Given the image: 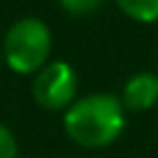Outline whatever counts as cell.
Masks as SVG:
<instances>
[{
	"instance_id": "52a82bcc",
	"label": "cell",
	"mask_w": 158,
	"mask_h": 158,
	"mask_svg": "<svg viewBox=\"0 0 158 158\" xmlns=\"http://www.w3.org/2000/svg\"><path fill=\"white\" fill-rule=\"evenodd\" d=\"M0 158H16V139L5 123H0Z\"/></svg>"
},
{
	"instance_id": "277c9868",
	"label": "cell",
	"mask_w": 158,
	"mask_h": 158,
	"mask_svg": "<svg viewBox=\"0 0 158 158\" xmlns=\"http://www.w3.org/2000/svg\"><path fill=\"white\" fill-rule=\"evenodd\" d=\"M121 102L130 112H147V109H151L158 102V74H153V72L133 74L123 86Z\"/></svg>"
},
{
	"instance_id": "5b68a950",
	"label": "cell",
	"mask_w": 158,
	"mask_h": 158,
	"mask_svg": "<svg viewBox=\"0 0 158 158\" xmlns=\"http://www.w3.org/2000/svg\"><path fill=\"white\" fill-rule=\"evenodd\" d=\"M116 5L126 12V16L142 23L158 21V0H116Z\"/></svg>"
},
{
	"instance_id": "8992f818",
	"label": "cell",
	"mask_w": 158,
	"mask_h": 158,
	"mask_svg": "<svg viewBox=\"0 0 158 158\" xmlns=\"http://www.w3.org/2000/svg\"><path fill=\"white\" fill-rule=\"evenodd\" d=\"M58 2L72 14H91L98 7H102L105 0H58Z\"/></svg>"
},
{
	"instance_id": "3957f363",
	"label": "cell",
	"mask_w": 158,
	"mask_h": 158,
	"mask_svg": "<svg viewBox=\"0 0 158 158\" xmlns=\"http://www.w3.org/2000/svg\"><path fill=\"white\" fill-rule=\"evenodd\" d=\"M77 72L72 65L65 60H54L47 63L33 79V98L40 107L49 109V112H58L72 105L74 95H77Z\"/></svg>"
},
{
	"instance_id": "7a4b0ae2",
	"label": "cell",
	"mask_w": 158,
	"mask_h": 158,
	"mask_svg": "<svg viewBox=\"0 0 158 158\" xmlns=\"http://www.w3.org/2000/svg\"><path fill=\"white\" fill-rule=\"evenodd\" d=\"M51 54V30L42 19L23 16L10 26L2 44L5 63L19 74L40 72Z\"/></svg>"
},
{
	"instance_id": "6da1fadb",
	"label": "cell",
	"mask_w": 158,
	"mask_h": 158,
	"mask_svg": "<svg viewBox=\"0 0 158 158\" xmlns=\"http://www.w3.org/2000/svg\"><path fill=\"white\" fill-rule=\"evenodd\" d=\"M65 133L72 142L89 149L112 144L126 128L123 102L109 93H93L70 105L63 118Z\"/></svg>"
}]
</instances>
